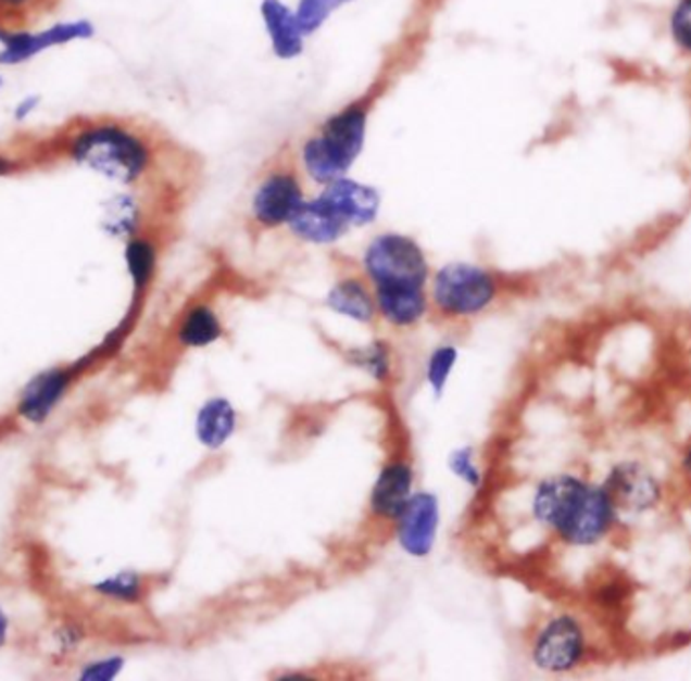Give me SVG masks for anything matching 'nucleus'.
Returning a JSON list of instances; mask_svg holds the SVG:
<instances>
[{"mask_svg":"<svg viewBox=\"0 0 691 681\" xmlns=\"http://www.w3.org/2000/svg\"><path fill=\"white\" fill-rule=\"evenodd\" d=\"M93 37V25L90 21H72L58 23L47 29L21 30L11 33V37L0 47V65H18L33 60L51 47L67 46L81 39Z\"/></svg>","mask_w":691,"mask_h":681,"instance_id":"7","label":"nucleus"},{"mask_svg":"<svg viewBox=\"0 0 691 681\" xmlns=\"http://www.w3.org/2000/svg\"><path fill=\"white\" fill-rule=\"evenodd\" d=\"M379 313L395 327H407L426 313V297L422 288H376Z\"/></svg>","mask_w":691,"mask_h":681,"instance_id":"16","label":"nucleus"},{"mask_svg":"<svg viewBox=\"0 0 691 681\" xmlns=\"http://www.w3.org/2000/svg\"><path fill=\"white\" fill-rule=\"evenodd\" d=\"M290 231L304 242L332 243L341 240L349 229V224L341 213L332 207L325 198L302 201L301 207L288 222Z\"/></svg>","mask_w":691,"mask_h":681,"instance_id":"11","label":"nucleus"},{"mask_svg":"<svg viewBox=\"0 0 691 681\" xmlns=\"http://www.w3.org/2000/svg\"><path fill=\"white\" fill-rule=\"evenodd\" d=\"M67 388L65 371H47L43 376L30 381L29 388L21 400L18 412L30 423H43L47 414L55 408L61 395Z\"/></svg>","mask_w":691,"mask_h":681,"instance_id":"17","label":"nucleus"},{"mask_svg":"<svg viewBox=\"0 0 691 681\" xmlns=\"http://www.w3.org/2000/svg\"><path fill=\"white\" fill-rule=\"evenodd\" d=\"M21 173L74 165L128 189L187 191L201 179L196 152L156 122L122 114H79L46 135L7 142Z\"/></svg>","mask_w":691,"mask_h":681,"instance_id":"1","label":"nucleus"},{"mask_svg":"<svg viewBox=\"0 0 691 681\" xmlns=\"http://www.w3.org/2000/svg\"><path fill=\"white\" fill-rule=\"evenodd\" d=\"M321 198L327 199L332 207L341 213L349 227L367 226L376 222L381 205V198L374 187L361 185L347 177L327 182Z\"/></svg>","mask_w":691,"mask_h":681,"instance_id":"12","label":"nucleus"},{"mask_svg":"<svg viewBox=\"0 0 691 681\" xmlns=\"http://www.w3.org/2000/svg\"><path fill=\"white\" fill-rule=\"evenodd\" d=\"M234 428L236 412L231 404L222 398L208 402L197 416V437L210 449H219L234 434Z\"/></svg>","mask_w":691,"mask_h":681,"instance_id":"18","label":"nucleus"},{"mask_svg":"<svg viewBox=\"0 0 691 681\" xmlns=\"http://www.w3.org/2000/svg\"><path fill=\"white\" fill-rule=\"evenodd\" d=\"M327 306L349 318L360 323H369L376 315V306L365 287L355 278H347L337 282L327 294Z\"/></svg>","mask_w":691,"mask_h":681,"instance_id":"19","label":"nucleus"},{"mask_svg":"<svg viewBox=\"0 0 691 681\" xmlns=\"http://www.w3.org/2000/svg\"><path fill=\"white\" fill-rule=\"evenodd\" d=\"M260 15L274 55L280 60L299 58L304 49V33L299 27L294 11H290L282 0H262Z\"/></svg>","mask_w":691,"mask_h":681,"instance_id":"13","label":"nucleus"},{"mask_svg":"<svg viewBox=\"0 0 691 681\" xmlns=\"http://www.w3.org/2000/svg\"><path fill=\"white\" fill-rule=\"evenodd\" d=\"M302 201L304 191L294 163L290 159L276 156L257 179L250 212L257 226H285L301 207Z\"/></svg>","mask_w":691,"mask_h":681,"instance_id":"5","label":"nucleus"},{"mask_svg":"<svg viewBox=\"0 0 691 681\" xmlns=\"http://www.w3.org/2000/svg\"><path fill=\"white\" fill-rule=\"evenodd\" d=\"M0 88H2V77H0Z\"/></svg>","mask_w":691,"mask_h":681,"instance_id":"33","label":"nucleus"},{"mask_svg":"<svg viewBox=\"0 0 691 681\" xmlns=\"http://www.w3.org/2000/svg\"><path fill=\"white\" fill-rule=\"evenodd\" d=\"M449 467L452 472L463 479L466 484L470 487H479L481 484V472L475 465V456H473V449L465 446V449H458L449 456Z\"/></svg>","mask_w":691,"mask_h":681,"instance_id":"25","label":"nucleus"},{"mask_svg":"<svg viewBox=\"0 0 691 681\" xmlns=\"http://www.w3.org/2000/svg\"><path fill=\"white\" fill-rule=\"evenodd\" d=\"M691 0H679L677 2L676 11L671 15V35L676 39L677 46L681 51H690V16H691Z\"/></svg>","mask_w":691,"mask_h":681,"instance_id":"27","label":"nucleus"},{"mask_svg":"<svg viewBox=\"0 0 691 681\" xmlns=\"http://www.w3.org/2000/svg\"><path fill=\"white\" fill-rule=\"evenodd\" d=\"M121 666V659L100 661V664H93V666L88 667V669L81 673V678H84V680H112V678L118 673Z\"/></svg>","mask_w":691,"mask_h":681,"instance_id":"28","label":"nucleus"},{"mask_svg":"<svg viewBox=\"0 0 691 681\" xmlns=\"http://www.w3.org/2000/svg\"><path fill=\"white\" fill-rule=\"evenodd\" d=\"M495 290L491 274L465 262L447 264L436 274V304L454 317H470L481 313L495 299Z\"/></svg>","mask_w":691,"mask_h":681,"instance_id":"6","label":"nucleus"},{"mask_svg":"<svg viewBox=\"0 0 691 681\" xmlns=\"http://www.w3.org/2000/svg\"><path fill=\"white\" fill-rule=\"evenodd\" d=\"M15 175H21L18 161H16L15 154L9 151V147L4 144L0 149V177H15Z\"/></svg>","mask_w":691,"mask_h":681,"instance_id":"29","label":"nucleus"},{"mask_svg":"<svg viewBox=\"0 0 691 681\" xmlns=\"http://www.w3.org/2000/svg\"><path fill=\"white\" fill-rule=\"evenodd\" d=\"M533 514L543 526H550L574 545L601 542L616 517L602 487L585 483L570 475H556L541 481L533 500Z\"/></svg>","mask_w":691,"mask_h":681,"instance_id":"2","label":"nucleus"},{"mask_svg":"<svg viewBox=\"0 0 691 681\" xmlns=\"http://www.w3.org/2000/svg\"><path fill=\"white\" fill-rule=\"evenodd\" d=\"M4 39H7V37H4V33H2V30H0V46H2V43H4Z\"/></svg>","mask_w":691,"mask_h":681,"instance_id":"32","label":"nucleus"},{"mask_svg":"<svg viewBox=\"0 0 691 681\" xmlns=\"http://www.w3.org/2000/svg\"><path fill=\"white\" fill-rule=\"evenodd\" d=\"M372 98L374 96H367L332 114L315 135L304 140L302 167L313 181L321 185L337 181L353 167L365 144Z\"/></svg>","mask_w":691,"mask_h":681,"instance_id":"3","label":"nucleus"},{"mask_svg":"<svg viewBox=\"0 0 691 681\" xmlns=\"http://www.w3.org/2000/svg\"><path fill=\"white\" fill-rule=\"evenodd\" d=\"M412 469L406 463H393L379 472L374 493L372 509L381 517L395 519L412 497Z\"/></svg>","mask_w":691,"mask_h":681,"instance_id":"14","label":"nucleus"},{"mask_svg":"<svg viewBox=\"0 0 691 681\" xmlns=\"http://www.w3.org/2000/svg\"><path fill=\"white\" fill-rule=\"evenodd\" d=\"M456 360H458V351L452 345L438 348L430 355L428 367H426V376H428V383L432 386L436 395H442V392H444L447 379L451 376L452 367L456 364Z\"/></svg>","mask_w":691,"mask_h":681,"instance_id":"23","label":"nucleus"},{"mask_svg":"<svg viewBox=\"0 0 691 681\" xmlns=\"http://www.w3.org/2000/svg\"><path fill=\"white\" fill-rule=\"evenodd\" d=\"M4 639H7V617H4V613L0 610V645L4 643Z\"/></svg>","mask_w":691,"mask_h":681,"instance_id":"31","label":"nucleus"},{"mask_svg":"<svg viewBox=\"0 0 691 681\" xmlns=\"http://www.w3.org/2000/svg\"><path fill=\"white\" fill-rule=\"evenodd\" d=\"M602 491L606 493L615 514H641L655 507L662 497V489L655 477L637 463H623L611 470Z\"/></svg>","mask_w":691,"mask_h":681,"instance_id":"8","label":"nucleus"},{"mask_svg":"<svg viewBox=\"0 0 691 681\" xmlns=\"http://www.w3.org/2000/svg\"><path fill=\"white\" fill-rule=\"evenodd\" d=\"M349 2L353 0H299L294 16L299 21V27L304 33V37L321 29L335 11H339Z\"/></svg>","mask_w":691,"mask_h":681,"instance_id":"22","label":"nucleus"},{"mask_svg":"<svg viewBox=\"0 0 691 681\" xmlns=\"http://www.w3.org/2000/svg\"><path fill=\"white\" fill-rule=\"evenodd\" d=\"M222 337V325L208 306H197L185 318L180 327L179 339L187 348H205Z\"/></svg>","mask_w":691,"mask_h":681,"instance_id":"20","label":"nucleus"},{"mask_svg":"<svg viewBox=\"0 0 691 681\" xmlns=\"http://www.w3.org/2000/svg\"><path fill=\"white\" fill-rule=\"evenodd\" d=\"M398 519V542L414 558H424L435 547L440 521L438 500L432 493H416L407 500Z\"/></svg>","mask_w":691,"mask_h":681,"instance_id":"10","label":"nucleus"},{"mask_svg":"<svg viewBox=\"0 0 691 681\" xmlns=\"http://www.w3.org/2000/svg\"><path fill=\"white\" fill-rule=\"evenodd\" d=\"M39 104V98H27V100H23L15 110L16 118H27L30 112L37 108Z\"/></svg>","mask_w":691,"mask_h":681,"instance_id":"30","label":"nucleus"},{"mask_svg":"<svg viewBox=\"0 0 691 681\" xmlns=\"http://www.w3.org/2000/svg\"><path fill=\"white\" fill-rule=\"evenodd\" d=\"M363 262L376 288H424L428 278V264L420 245L400 234L376 238Z\"/></svg>","mask_w":691,"mask_h":681,"instance_id":"4","label":"nucleus"},{"mask_svg":"<svg viewBox=\"0 0 691 681\" xmlns=\"http://www.w3.org/2000/svg\"><path fill=\"white\" fill-rule=\"evenodd\" d=\"M156 243L147 236H135L126 245V266L135 287H147L151 282L152 274L156 268Z\"/></svg>","mask_w":691,"mask_h":681,"instance_id":"21","label":"nucleus"},{"mask_svg":"<svg viewBox=\"0 0 691 681\" xmlns=\"http://www.w3.org/2000/svg\"><path fill=\"white\" fill-rule=\"evenodd\" d=\"M98 591L104 592L112 598H121V601H136L138 592H140V582L135 575L124 572V575L114 576L110 580H105L102 584H98Z\"/></svg>","mask_w":691,"mask_h":681,"instance_id":"26","label":"nucleus"},{"mask_svg":"<svg viewBox=\"0 0 691 681\" xmlns=\"http://www.w3.org/2000/svg\"><path fill=\"white\" fill-rule=\"evenodd\" d=\"M585 653V633L576 619L556 617L543 627L533 645V661L545 671H568Z\"/></svg>","mask_w":691,"mask_h":681,"instance_id":"9","label":"nucleus"},{"mask_svg":"<svg viewBox=\"0 0 691 681\" xmlns=\"http://www.w3.org/2000/svg\"><path fill=\"white\" fill-rule=\"evenodd\" d=\"M61 4L63 0H0V30L9 39L11 33L37 29Z\"/></svg>","mask_w":691,"mask_h":681,"instance_id":"15","label":"nucleus"},{"mask_svg":"<svg viewBox=\"0 0 691 681\" xmlns=\"http://www.w3.org/2000/svg\"><path fill=\"white\" fill-rule=\"evenodd\" d=\"M349 357H351L349 362L360 365L361 369L369 371L377 379L388 376V351L379 341H376L372 348L353 349Z\"/></svg>","mask_w":691,"mask_h":681,"instance_id":"24","label":"nucleus"}]
</instances>
